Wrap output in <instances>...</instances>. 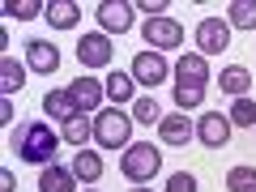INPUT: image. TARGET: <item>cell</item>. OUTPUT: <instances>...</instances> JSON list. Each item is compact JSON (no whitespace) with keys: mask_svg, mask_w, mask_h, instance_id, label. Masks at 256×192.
<instances>
[{"mask_svg":"<svg viewBox=\"0 0 256 192\" xmlns=\"http://www.w3.org/2000/svg\"><path fill=\"white\" fill-rule=\"evenodd\" d=\"M166 73H171V68H166V60H162L158 52L132 56V82H141V86H150V90H154V86L166 82Z\"/></svg>","mask_w":256,"mask_h":192,"instance_id":"52a82bcc","label":"cell"},{"mask_svg":"<svg viewBox=\"0 0 256 192\" xmlns=\"http://www.w3.org/2000/svg\"><path fill=\"white\" fill-rule=\"evenodd\" d=\"M196 137H201L210 150H222L230 141V116H218V111L201 116V120H196Z\"/></svg>","mask_w":256,"mask_h":192,"instance_id":"ba28073f","label":"cell"},{"mask_svg":"<svg viewBox=\"0 0 256 192\" xmlns=\"http://www.w3.org/2000/svg\"><path fill=\"white\" fill-rule=\"evenodd\" d=\"M56 146H60V137H56L47 124H38V120H26V124L13 132V150H18V158H22V162H34V166L52 162Z\"/></svg>","mask_w":256,"mask_h":192,"instance_id":"6da1fadb","label":"cell"},{"mask_svg":"<svg viewBox=\"0 0 256 192\" xmlns=\"http://www.w3.org/2000/svg\"><path fill=\"white\" fill-rule=\"evenodd\" d=\"M94 18L102 22V30H107V34H124V30L132 26V4H124V0H102Z\"/></svg>","mask_w":256,"mask_h":192,"instance_id":"30bf717a","label":"cell"},{"mask_svg":"<svg viewBox=\"0 0 256 192\" xmlns=\"http://www.w3.org/2000/svg\"><path fill=\"white\" fill-rule=\"evenodd\" d=\"M73 175H77V180H86V184H94L102 175V158L94 154V150L82 146V150H77V158H73Z\"/></svg>","mask_w":256,"mask_h":192,"instance_id":"e0dca14e","label":"cell"},{"mask_svg":"<svg viewBox=\"0 0 256 192\" xmlns=\"http://www.w3.org/2000/svg\"><path fill=\"white\" fill-rule=\"evenodd\" d=\"M132 120H141V124H162V107H158L154 98H137V107H132Z\"/></svg>","mask_w":256,"mask_h":192,"instance_id":"d4e9b609","label":"cell"},{"mask_svg":"<svg viewBox=\"0 0 256 192\" xmlns=\"http://www.w3.org/2000/svg\"><path fill=\"white\" fill-rule=\"evenodd\" d=\"M196 47H201L205 56H222V52L230 47V22L205 18L201 26H196Z\"/></svg>","mask_w":256,"mask_h":192,"instance_id":"8992f818","label":"cell"},{"mask_svg":"<svg viewBox=\"0 0 256 192\" xmlns=\"http://www.w3.org/2000/svg\"><path fill=\"white\" fill-rule=\"evenodd\" d=\"M141 9H146L150 18H166V0H141Z\"/></svg>","mask_w":256,"mask_h":192,"instance_id":"83f0119b","label":"cell"},{"mask_svg":"<svg viewBox=\"0 0 256 192\" xmlns=\"http://www.w3.org/2000/svg\"><path fill=\"white\" fill-rule=\"evenodd\" d=\"M166 192H196V180H192L188 171H175L171 180H166Z\"/></svg>","mask_w":256,"mask_h":192,"instance_id":"4316f807","label":"cell"},{"mask_svg":"<svg viewBox=\"0 0 256 192\" xmlns=\"http://www.w3.org/2000/svg\"><path fill=\"white\" fill-rule=\"evenodd\" d=\"M222 90L226 94H235V98H244L248 90H252V73H248V68H222Z\"/></svg>","mask_w":256,"mask_h":192,"instance_id":"d6986e66","label":"cell"},{"mask_svg":"<svg viewBox=\"0 0 256 192\" xmlns=\"http://www.w3.org/2000/svg\"><path fill=\"white\" fill-rule=\"evenodd\" d=\"M68 94L77 98V107L98 111V102H102V94H107V86H102V82H94V77H77V82L68 86Z\"/></svg>","mask_w":256,"mask_h":192,"instance_id":"7c38bea8","label":"cell"},{"mask_svg":"<svg viewBox=\"0 0 256 192\" xmlns=\"http://www.w3.org/2000/svg\"><path fill=\"white\" fill-rule=\"evenodd\" d=\"M141 34H146L150 52H171V47L184 43V26L175 18H150L146 26H141Z\"/></svg>","mask_w":256,"mask_h":192,"instance_id":"5b68a950","label":"cell"},{"mask_svg":"<svg viewBox=\"0 0 256 192\" xmlns=\"http://www.w3.org/2000/svg\"><path fill=\"white\" fill-rule=\"evenodd\" d=\"M0 120H4V124H13V102H9V98L0 102Z\"/></svg>","mask_w":256,"mask_h":192,"instance_id":"f1b7e54d","label":"cell"},{"mask_svg":"<svg viewBox=\"0 0 256 192\" xmlns=\"http://www.w3.org/2000/svg\"><path fill=\"white\" fill-rule=\"evenodd\" d=\"M128 137H132V120H128L120 107H102L98 116H94V141H98L102 150L128 146Z\"/></svg>","mask_w":256,"mask_h":192,"instance_id":"3957f363","label":"cell"},{"mask_svg":"<svg viewBox=\"0 0 256 192\" xmlns=\"http://www.w3.org/2000/svg\"><path fill=\"white\" fill-rule=\"evenodd\" d=\"M47 22H52L56 30H73L77 22H82V9H77L73 0H52V4H47Z\"/></svg>","mask_w":256,"mask_h":192,"instance_id":"2e32d148","label":"cell"},{"mask_svg":"<svg viewBox=\"0 0 256 192\" xmlns=\"http://www.w3.org/2000/svg\"><path fill=\"white\" fill-rule=\"evenodd\" d=\"M77 60H82L86 68H102V64L111 60V38L107 34H82L77 38Z\"/></svg>","mask_w":256,"mask_h":192,"instance_id":"9c48e42d","label":"cell"},{"mask_svg":"<svg viewBox=\"0 0 256 192\" xmlns=\"http://www.w3.org/2000/svg\"><path fill=\"white\" fill-rule=\"evenodd\" d=\"M230 124H256V102L252 98H235V107H230Z\"/></svg>","mask_w":256,"mask_h":192,"instance_id":"484cf974","label":"cell"},{"mask_svg":"<svg viewBox=\"0 0 256 192\" xmlns=\"http://www.w3.org/2000/svg\"><path fill=\"white\" fill-rule=\"evenodd\" d=\"M132 192H150V188H132Z\"/></svg>","mask_w":256,"mask_h":192,"instance_id":"4dcf8cb0","label":"cell"},{"mask_svg":"<svg viewBox=\"0 0 256 192\" xmlns=\"http://www.w3.org/2000/svg\"><path fill=\"white\" fill-rule=\"evenodd\" d=\"M107 94H111V98H116V102L132 98V73H120V68H116V73L107 77Z\"/></svg>","mask_w":256,"mask_h":192,"instance_id":"603a6c76","label":"cell"},{"mask_svg":"<svg viewBox=\"0 0 256 192\" xmlns=\"http://www.w3.org/2000/svg\"><path fill=\"white\" fill-rule=\"evenodd\" d=\"M158 166H162V154H158L150 141H137V146H128V150H124V158H120V171H124L132 184L154 180Z\"/></svg>","mask_w":256,"mask_h":192,"instance_id":"277c9868","label":"cell"},{"mask_svg":"<svg viewBox=\"0 0 256 192\" xmlns=\"http://www.w3.org/2000/svg\"><path fill=\"white\" fill-rule=\"evenodd\" d=\"M73 180L77 175L73 171H64V166H43L38 171V192H73Z\"/></svg>","mask_w":256,"mask_h":192,"instance_id":"9a60e30c","label":"cell"},{"mask_svg":"<svg viewBox=\"0 0 256 192\" xmlns=\"http://www.w3.org/2000/svg\"><path fill=\"white\" fill-rule=\"evenodd\" d=\"M43 111H47L52 120H60V124H68V120L77 116V98H73L68 90H52V94L43 98Z\"/></svg>","mask_w":256,"mask_h":192,"instance_id":"5bb4252c","label":"cell"},{"mask_svg":"<svg viewBox=\"0 0 256 192\" xmlns=\"http://www.w3.org/2000/svg\"><path fill=\"white\" fill-rule=\"evenodd\" d=\"M26 60H30L34 73H56V68H60V52H56L47 38H30L26 43Z\"/></svg>","mask_w":256,"mask_h":192,"instance_id":"8fae6325","label":"cell"},{"mask_svg":"<svg viewBox=\"0 0 256 192\" xmlns=\"http://www.w3.org/2000/svg\"><path fill=\"white\" fill-rule=\"evenodd\" d=\"M94 132V124H86V116H73L64 124V141H73V146H86V137Z\"/></svg>","mask_w":256,"mask_h":192,"instance_id":"cb8c5ba5","label":"cell"},{"mask_svg":"<svg viewBox=\"0 0 256 192\" xmlns=\"http://www.w3.org/2000/svg\"><path fill=\"white\" fill-rule=\"evenodd\" d=\"M205 82H210L205 56H180V64H175V102L180 107H201Z\"/></svg>","mask_w":256,"mask_h":192,"instance_id":"7a4b0ae2","label":"cell"},{"mask_svg":"<svg viewBox=\"0 0 256 192\" xmlns=\"http://www.w3.org/2000/svg\"><path fill=\"white\" fill-rule=\"evenodd\" d=\"M22 82H26V68L13 56H0V90L13 94V90H22Z\"/></svg>","mask_w":256,"mask_h":192,"instance_id":"ac0fdd59","label":"cell"},{"mask_svg":"<svg viewBox=\"0 0 256 192\" xmlns=\"http://www.w3.org/2000/svg\"><path fill=\"white\" fill-rule=\"evenodd\" d=\"M0 192H13V171H0Z\"/></svg>","mask_w":256,"mask_h":192,"instance_id":"f546056e","label":"cell"},{"mask_svg":"<svg viewBox=\"0 0 256 192\" xmlns=\"http://www.w3.org/2000/svg\"><path fill=\"white\" fill-rule=\"evenodd\" d=\"M226 22L239 30H256V0H235L226 9Z\"/></svg>","mask_w":256,"mask_h":192,"instance_id":"ffe728a7","label":"cell"},{"mask_svg":"<svg viewBox=\"0 0 256 192\" xmlns=\"http://www.w3.org/2000/svg\"><path fill=\"white\" fill-rule=\"evenodd\" d=\"M158 137L166 141V146H188V137H192V124H188V116H162V124H158Z\"/></svg>","mask_w":256,"mask_h":192,"instance_id":"4fadbf2b","label":"cell"},{"mask_svg":"<svg viewBox=\"0 0 256 192\" xmlns=\"http://www.w3.org/2000/svg\"><path fill=\"white\" fill-rule=\"evenodd\" d=\"M4 13L18 18V22H30V18H38V13H47V4H38V0H9Z\"/></svg>","mask_w":256,"mask_h":192,"instance_id":"7402d4cb","label":"cell"},{"mask_svg":"<svg viewBox=\"0 0 256 192\" xmlns=\"http://www.w3.org/2000/svg\"><path fill=\"white\" fill-rule=\"evenodd\" d=\"M226 192H256V166H230Z\"/></svg>","mask_w":256,"mask_h":192,"instance_id":"44dd1931","label":"cell"}]
</instances>
